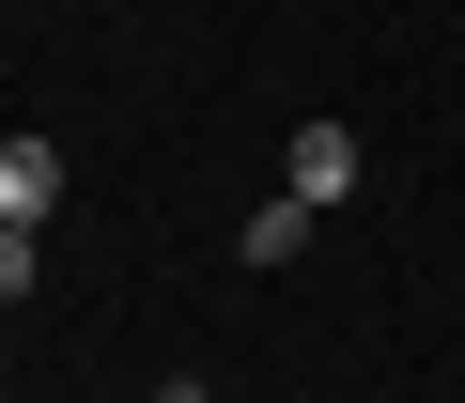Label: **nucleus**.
Segmentation results:
<instances>
[{
    "mask_svg": "<svg viewBox=\"0 0 465 403\" xmlns=\"http://www.w3.org/2000/svg\"><path fill=\"white\" fill-rule=\"evenodd\" d=\"M63 202V140H0V233H47Z\"/></svg>",
    "mask_w": 465,
    "mask_h": 403,
    "instance_id": "obj_1",
    "label": "nucleus"
},
{
    "mask_svg": "<svg viewBox=\"0 0 465 403\" xmlns=\"http://www.w3.org/2000/svg\"><path fill=\"white\" fill-rule=\"evenodd\" d=\"M295 202H341L357 186V124H295V171H280Z\"/></svg>",
    "mask_w": 465,
    "mask_h": 403,
    "instance_id": "obj_2",
    "label": "nucleus"
},
{
    "mask_svg": "<svg viewBox=\"0 0 465 403\" xmlns=\"http://www.w3.org/2000/svg\"><path fill=\"white\" fill-rule=\"evenodd\" d=\"M311 218H326V202H295V186H280V202H264V218H249V233H232V249H249V264H264V280H280V264H295V249H311Z\"/></svg>",
    "mask_w": 465,
    "mask_h": 403,
    "instance_id": "obj_3",
    "label": "nucleus"
},
{
    "mask_svg": "<svg viewBox=\"0 0 465 403\" xmlns=\"http://www.w3.org/2000/svg\"><path fill=\"white\" fill-rule=\"evenodd\" d=\"M32 295V233H0V310H16Z\"/></svg>",
    "mask_w": 465,
    "mask_h": 403,
    "instance_id": "obj_4",
    "label": "nucleus"
},
{
    "mask_svg": "<svg viewBox=\"0 0 465 403\" xmlns=\"http://www.w3.org/2000/svg\"><path fill=\"white\" fill-rule=\"evenodd\" d=\"M140 403H155V388H140Z\"/></svg>",
    "mask_w": 465,
    "mask_h": 403,
    "instance_id": "obj_5",
    "label": "nucleus"
}]
</instances>
